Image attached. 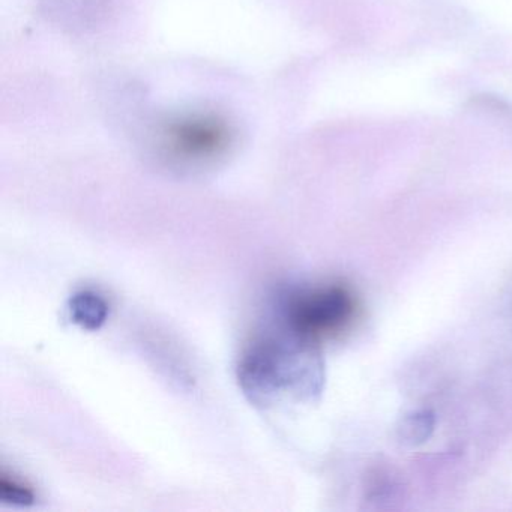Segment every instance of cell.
Segmentation results:
<instances>
[{
    "label": "cell",
    "mask_w": 512,
    "mask_h": 512,
    "mask_svg": "<svg viewBox=\"0 0 512 512\" xmlns=\"http://www.w3.org/2000/svg\"><path fill=\"white\" fill-rule=\"evenodd\" d=\"M238 382L256 406H271L286 397H313L322 383L316 343L287 325L284 331L257 337L239 359Z\"/></svg>",
    "instance_id": "obj_1"
},
{
    "label": "cell",
    "mask_w": 512,
    "mask_h": 512,
    "mask_svg": "<svg viewBox=\"0 0 512 512\" xmlns=\"http://www.w3.org/2000/svg\"><path fill=\"white\" fill-rule=\"evenodd\" d=\"M358 317V299L343 284L302 290L287 301L286 325L305 340L319 343L346 332Z\"/></svg>",
    "instance_id": "obj_2"
},
{
    "label": "cell",
    "mask_w": 512,
    "mask_h": 512,
    "mask_svg": "<svg viewBox=\"0 0 512 512\" xmlns=\"http://www.w3.org/2000/svg\"><path fill=\"white\" fill-rule=\"evenodd\" d=\"M166 134L170 151L185 160L214 157L227 145L226 127L215 119H187L173 124Z\"/></svg>",
    "instance_id": "obj_3"
},
{
    "label": "cell",
    "mask_w": 512,
    "mask_h": 512,
    "mask_svg": "<svg viewBox=\"0 0 512 512\" xmlns=\"http://www.w3.org/2000/svg\"><path fill=\"white\" fill-rule=\"evenodd\" d=\"M71 322L86 331H98L109 317V304L92 290L77 292L68 304Z\"/></svg>",
    "instance_id": "obj_4"
},
{
    "label": "cell",
    "mask_w": 512,
    "mask_h": 512,
    "mask_svg": "<svg viewBox=\"0 0 512 512\" xmlns=\"http://www.w3.org/2000/svg\"><path fill=\"white\" fill-rule=\"evenodd\" d=\"M0 500L8 505L31 506L35 502V493L29 485L2 472L0 473Z\"/></svg>",
    "instance_id": "obj_5"
}]
</instances>
